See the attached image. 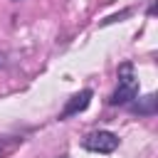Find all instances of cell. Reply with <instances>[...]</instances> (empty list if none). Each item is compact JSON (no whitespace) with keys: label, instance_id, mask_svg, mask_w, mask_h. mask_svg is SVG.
Wrapping results in <instances>:
<instances>
[{"label":"cell","instance_id":"obj_3","mask_svg":"<svg viewBox=\"0 0 158 158\" xmlns=\"http://www.w3.org/2000/svg\"><path fill=\"white\" fill-rule=\"evenodd\" d=\"M89 101H91V89H84V91L74 94V96L69 99V104L64 106L62 118H69V116H74V114H79V111H84V109L89 106Z\"/></svg>","mask_w":158,"mask_h":158},{"label":"cell","instance_id":"obj_5","mask_svg":"<svg viewBox=\"0 0 158 158\" xmlns=\"http://www.w3.org/2000/svg\"><path fill=\"white\" fill-rule=\"evenodd\" d=\"M59 158H69V156H59Z\"/></svg>","mask_w":158,"mask_h":158},{"label":"cell","instance_id":"obj_2","mask_svg":"<svg viewBox=\"0 0 158 158\" xmlns=\"http://www.w3.org/2000/svg\"><path fill=\"white\" fill-rule=\"evenodd\" d=\"M118 143H121L118 136L111 133V131H91L81 141V146L86 151H91V153H114L118 148Z\"/></svg>","mask_w":158,"mask_h":158},{"label":"cell","instance_id":"obj_1","mask_svg":"<svg viewBox=\"0 0 158 158\" xmlns=\"http://www.w3.org/2000/svg\"><path fill=\"white\" fill-rule=\"evenodd\" d=\"M138 96V77L131 62H123L118 67V84L116 91L111 94V104L114 106H128L133 99Z\"/></svg>","mask_w":158,"mask_h":158},{"label":"cell","instance_id":"obj_4","mask_svg":"<svg viewBox=\"0 0 158 158\" xmlns=\"http://www.w3.org/2000/svg\"><path fill=\"white\" fill-rule=\"evenodd\" d=\"M128 109H131L133 114H138V116H151V114H156V109H158V99H156V94L136 96V99L128 104Z\"/></svg>","mask_w":158,"mask_h":158}]
</instances>
